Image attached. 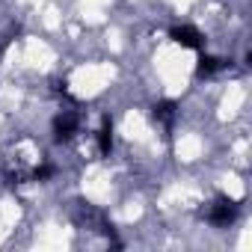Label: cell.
<instances>
[{
    "label": "cell",
    "instance_id": "obj_1",
    "mask_svg": "<svg viewBox=\"0 0 252 252\" xmlns=\"http://www.w3.org/2000/svg\"><path fill=\"white\" fill-rule=\"evenodd\" d=\"M234 217H237V202H234V199H225V196H220V199L208 208V214H205V220H208L211 225H220V228L231 225Z\"/></svg>",
    "mask_w": 252,
    "mask_h": 252
},
{
    "label": "cell",
    "instance_id": "obj_2",
    "mask_svg": "<svg viewBox=\"0 0 252 252\" xmlns=\"http://www.w3.org/2000/svg\"><path fill=\"white\" fill-rule=\"evenodd\" d=\"M77 125H80V119H77L71 110H63V113L54 119V137H57V143L71 140V137L77 134Z\"/></svg>",
    "mask_w": 252,
    "mask_h": 252
},
{
    "label": "cell",
    "instance_id": "obj_3",
    "mask_svg": "<svg viewBox=\"0 0 252 252\" xmlns=\"http://www.w3.org/2000/svg\"><path fill=\"white\" fill-rule=\"evenodd\" d=\"M169 39L175 42V45H181V48H193V51H199L202 45H205V36L196 30V27H172L169 30Z\"/></svg>",
    "mask_w": 252,
    "mask_h": 252
},
{
    "label": "cell",
    "instance_id": "obj_4",
    "mask_svg": "<svg viewBox=\"0 0 252 252\" xmlns=\"http://www.w3.org/2000/svg\"><path fill=\"white\" fill-rule=\"evenodd\" d=\"M98 152L101 155H110L113 152V122H110V116L101 119V128H98Z\"/></svg>",
    "mask_w": 252,
    "mask_h": 252
},
{
    "label": "cell",
    "instance_id": "obj_5",
    "mask_svg": "<svg viewBox=\"0 0 252 252\" xmlns=\"http://www.w3.org/2000/svg\"><path fill=\"white\" fill-rule=\"evenodd\" d=\"M225 68V60H220V57H199V65H196V74L199 77H211V74H217V71H222Z\"/></svg>",
    "mask_w": 252,
    "mask_h": 252
},
{
    "label": "cell",
    "instance_id": "obj_6",
    "mask_svg": "<svg viewBox=\"0 0 252 252\" xmlns=\"http://www.w3.org/2000/svg\"><path fill=\"white\" fill-rule=\"evenodd\" d=\"M152 116H155L158 122H163L166 128H169L172 119H175V101H158V104L152 107Z\"/></svg>",
    "mask_w": 252,
    "mask_h": 252
},
{
    "label": "cell",
    "instance_id": "obj_7",
    "mask_svg": "<svg viewBox=\"0 0 252 252\" xmlns=\"http://www.w3.org/2000/svg\"><path fill=\"white\" fill-rule=\"evenodd\" d=\"M51 175H54V166H51V163H42V166L33 169V178H36V181H48Z\"/></svg>",
    "mask_w": 252,
    "mask_h": 252
}]
</instances>
